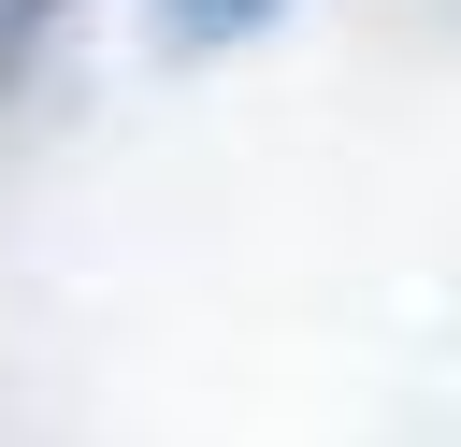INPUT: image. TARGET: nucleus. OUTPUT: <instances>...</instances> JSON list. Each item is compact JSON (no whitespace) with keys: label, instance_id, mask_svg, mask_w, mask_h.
<instances>
[{"label":"nucleus","instance_id":"f257e3e1","mask_svg":"<svg viewBox=\"0 0 461 447\" xmlns=\"http://www.w3.org/2000/svg\"><path fill=\"white\" fill-rule=\"evenodd\" d=\"M259 14H274V0H158L173 43H230V29H259Z\"/></svg>","mask_w":461,"mask_h":447}]
</instances>
